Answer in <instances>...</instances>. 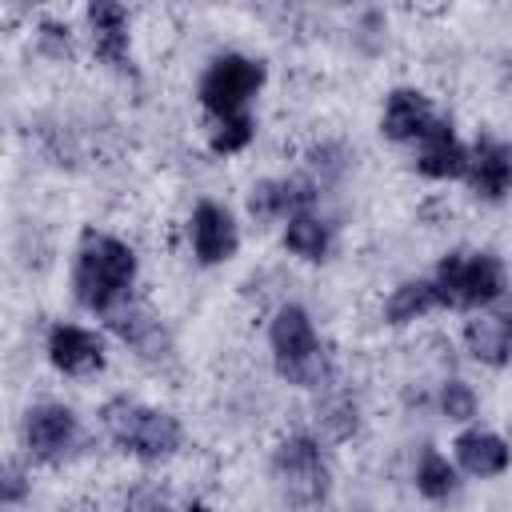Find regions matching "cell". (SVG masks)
I'll list each match as a JSON object with an SVG mask.
<instances>
[{
  "mask_svg": "<svg viewBox=\"0 0 512 512\" xmlns=\"http://www.w3.org/2000/svg\"><path fill=\"white\" fill-rule=\"evenodd\" d=\"M416 488L428 500H448L456 492V468L448 464V456H440L436 448H424V456L416 464Z\"/></svg>",
  "mask_w": 512,
  "mask_h": 512,
  "instance_id": "cell-19",
  "label": "cell"
},
{
  "mask_svg": "<svg viewBox=\"0 0 512 512\" xmlns=\"http://www.w3.org/2000/svg\"><path fill=\"white\" fill-rule=\"evenodd\" d=\"M452 448H456V460H460V468H464L468 476H500V472H508V464H512L508 440L496 436V432H488V428H468V432H460Z\"/></svg>",
  "mask_w": 512,
  "mask_h": 512,
  "instance_id": "cell-15",
  "label": "cell"
},
{
  "mask_svg": "<svg viewBox=\"0 0 512 512\" xmlns=\"http://www.w3.org/2000/svg\"><path fill=\"white\" fill-rule=\"evenodd\" d=\"M76 412L68 404H36L24 416V440L36 460H60L76 444Z\"/></svg>",
  "mask_w": 512,
  "mask_h": 512,
  "instance_id": "cell-8",
  "label": "cell"
},
{
  "mask_svg": "<svg viewBox=\"0 0 512 512\" xmlns=\"http://www.w3.org/2000/svg\"><path fill=\"white\" fill-rule=\"evenodd\" d=\"M124 512H172V500L160 484H140V488L128 492Z\"/></svg>",
  "mask_w": 512,
  "mask_h": 512,
  "instance_id": "cell-22",
  "label": "cell"
},
{
  "mask_svg": "<svg viewBox=\"0 0 512 512\" xmlns=\"http://www.w3.org/2000/svg\"><path fill=\"white\" fill-rule=\"evenodd\" d=\"M440 412H444L448 420H456V424H468V420L476 416V392H472L464 380H448V384L440 388Z\"/></svg>",
  "mask_w": 512,
  "mask_h": 512,
  "instance_id": "cell-21",
  "label": "cell"
},
{
  "mask_svg": "<svg viewBox=\"0 0 512 512\" xmlns=\"http://www.w3.org/2000/svg\"><path fill=\"white\" fill-rule=\"evenodd\" d=\"M188 232H192V252L200 264H224L236 256L240 248V232H236V220L224 204H196L192 220H188Z\"/></svg>",
  "mask_w": 512,
  "mask_h": 512,
  "instance_id": "cell-7",
  "label": "cell"
},
{
  "mask_svg": "<svg viewBox=\"0 0 512 512\" xmlns=\"http://www.w3.org/2000/svg\"><path fill=\"white\" fill-rule=\"evenodd\" d=\"M436 124V112H432V100L416 88H396L388 92V104H384V116H380V132L388 140H424V132Z\"/></svg>",
  "mask_w": 512,
  "mask_h": 512,
  "instance_id": "cell-13",
  "label": "cell"
},
{
  "mask_svg": "<svg viewBox=\"0 0 512 512\" xmlns=\"http://www.w3.org/2000/svg\"><path fill=\"white\" fill-rule=\"evenodd\" d=\"M272 480L288 508H316L328 500L332 476L320 444L312 436H288L272 456Z\"/></svg>",
  "mask_w": 512,
  "mask_h": 512,
  "instance_id": "cell-5",
  "label": "cell"
},
{
  "mask_svg": "<svg viewBox=\"0 0 512 512\" xmlns=\"http://www.w3.org/2000/svg\"><path fill=\"white\" fill-rule=\"evenodd\" d=\"M132 280H136V252L124 240H116L108 232H88L80 240L72 288L88 312H116L120 300L128 296Z\"/></svg>",
  "mask_w": 512,
  "mask_h": 512,
  "instance_id": "cell-1",
  "label": "cell"
},
{
  "mask_svg": "<svg viewBox=\"0 0 512 512\" xmlns=\"http://www.w3.org/2000/svg\"><path fill=\"white\" fill-rule=\"evenodd\" d=\"M40 48L52 52V56H68V48H72V40H68V24L44 20V24H40Z\"/></svg>",
  "mask_w": 512,
  "mask_h": 512,
  "instance_id": "cell-23",
  "label": "cell"
},
{
  "mask_svg": "<svg viewBox=\"0 0 512 512\" xmlns=\"http://www.w3.org/2000/svg\"><path fill=\"white\" fill-rule=\"evenodd\" d=\"M268 344H272V364L276 372L296 384V388H316L328 372L320 336L312 328V316L300 304H280L272 324H268Z\"/></svg>",
  "mask_w": 512,
  "mask_h": 512,
  "instance_id": "cell-3",
  "label": "cell"
},
{
  "mask_svg": "<svg viewBox=\"0 0 512 512\" xmlns=\"http://www.w3.org/2000/svg\"><path fill=\"white\" fill-rule=\"evenodd\" d=\"M284 248L296 252L300 260H324L328 256V224L312 212H300L284 228Z\"/></svg>",
  "mask_w": 512,
  "mask_h": 512,
  "instance_id": "cell-18",
  "label": "cell"
},
{
  "mask_svg": "<svg viewBox=\"0 0 512 512\" xmlns=\"http://www.w3.org/2000/svg\"><path fill=\"white\" fill-rule=\"evenodd\" d=\"M48 360L64 376H88V372H100L104 368V344L88 328L56 324L48 332Z\"/></svg>",
  "mask_w": 512,
  "mask_h": 512,
  "instance_id": "cell-10",
  "label": "cell"
},
{
  "mask_svg": "<svg viewBox=\"0 0 512 512\" xmlns=\"http://www.w3.org/2000/svg\"><path fill=\"white\" fill-rule=\"evenodd\" d=\"M464 344L480 364L504 368L512 360V320L496 312H480L464 324Z\"/></svg>",
  "mask_w": 512,
  "mask_h": 512,
  "instance_id": "cell-16",
  "label": "cell"
},
{
  "mask_svg": "<svg viewBox=\"0 0 512 512\" xmlns=\"http://www.w3.org/2000/svg\"><path fill=\"white\" fill-rule=\"evenodd\" d=\"M252 136H256V124H252V116H248V112H240V116H228V120H220V124H216V132H212L208 148H212L216 156H232V152L248 148V144H252Z\"/></svg>",
  "mask_w": 512,
  "mask_h": 512,
  "instance_id": "cell-20",
  "label": "cell"
},
{
  "mask_svg": "<svg viewBox=\"0 0 512 512\" xmlns=\"http://www.w3.org/2000/svg\"><path fill=\"white\" fill-rule=\"evenodd\" d=\"M468 184L480 200H504L512 192V148L496 140H480L468 164Z\"/></svg>",
  "mask_w": 512,
  "mask_h": 512,
  "instance_id": "cell-14",
  "label": "cell"
},
{
  "mask_svg": "<svg viewBox=\"0 0 512 512\" xmlns=\"http://www.w3.org/2000/svg\"><path fill=\"white\" fill-rule=\"evenodd\" d=\"M112 444L136 460H168L184 432H180V420L172 412H160V408H148V404H136V400H108L104 412H100Z\"/></svg>",
  "mask_w": 512,
  "mask_h": 512,
  "instance_id": "cell-2",
  "label": "cell"
},
{
  "mask_svg": "<svg viewBox=\"0 0 512 512\" xmlns=\"http://www.w3.org/2000/svg\"><path fill=\"white\" fill-rule=\"evenodd\" d=\"M24 492H28L24 472H20L16 464H8V472H4V504H20V500H24Z\"/></svg>",
  "mask_w": 512,
  "mask_h": 512,
  "instance_id": "cell-24",
  "label": "cell"
},
{
  "mask_svg": "<svg viewBox=\"0 0 512 512\" xmlns=\"http://www.w3.org/2000/svg\"><path fill=\"white\" fill-rule=\"evenodd\" d=\"M316 204V184L308 176H284V180H264L252 188L248 196V208L252 216L260 220H280V216H300V212H312Z\"/></svg>",
  "mask_w": 512,
  "mask_h": 512,
  "instance_id": "cell-11",
  "label": "cell"
},
{
  "mask_svg": "<svg viewBox=\"0 0 512 512\" xmlns=\"http://www.w3.org/2000/svg\"><path fill=\"white\" fill-rule=\"evenodd\" d=\"M436 304H440V296H436V284H432V280H404L400 288H392V296H388V304H384V316H388V324L404 328V324H412L416 316L432 312Z\"/></svg>",
  "mask_w": 512,
  "mask_h": 512,
  "instance_id": "cell-17",
  "label": "cell"
},
{
  "mask_svg": "<svg viewBox=\"0 0 512 512\" xmlns=\"http://www.w3.org/2000/svg\"><path fill=\"white\" fill-rule=\"evenodd\" d=\"M260 84H264V64L260 60L240 56V52H224L208 64V72L200 80V104L216 120H228V116L244 112V104L260 92Z\"/></svg>",
  "mask_w": 512,
  "mask_h": 512,
  "instance_id": "cell-6",
  "label": "cell"
},
{
  "mask_svg": "<svg viewBox=\"0 0 512 512\" xmlns=\"http://www.w3.org/2000/svg\"><path fill=\"white\" fill-rule=\"evenodd\" d=\"M468 164H472V152L456 140L452 124L448 120H436L424 140H420V152H416V168L432 180H452V176H468Z\"/></svg>",
  "mask_w": 512,
  "mask_h": 512,
  "instance_id": "cell-12",
  "label": "cell"
},
{
  "mask_svg": "<svg viewBox=\"0 0 512 512\" xmlns=\"http://www.w3.org/2000/svg\"><path fill=\"white\" fill-rule=\"evenodd\" d=\"M88 28H92V52L116 72H132V44H128V8L116 0L88 4Z\"/></svg>",
  "mask_w": 512,
  "mask_h": 512,
  "instance_id": "cell-9",
  "label": "cell"
},
{
  "mask_svg": "<svg viewBox=\"0 0 512 512\" xmlns=\"http://www.w3.org/2000/svg\"><path fill=\"white\" fill-rule=\"evenodd\" d=\"M436 296L452 308H484L504 292V264L492 252H448L436 264Z\"/></svg>",
  "mask_w": 512,
  "mask_h": 512,
  "instance_id": "cell-4",
  "label": "cell"
}]
</instances>
